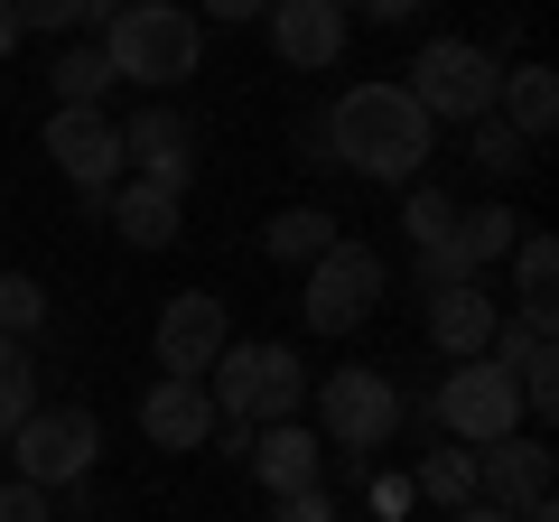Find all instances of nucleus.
<instances>
[{
	"mask_svg": "<svg viewBox=\"0 0 559 522\" xmlns=\"http://www.w3.org/2000/svg\"><path fill=\"white\" fill-rule=\"evenodd\" d=\"M495 121L503 131H522V141H550V121H559V84H550V66H513L503 75V94H495Z\"/></svg>",
	"mask_w": 559,
	"mask_h": 522,
	"instance_id": "obj_19",
	"label": "nucleus"
},
{
	"mask_svg": "<svg viewBox=\"0 0 559 522\" xmlns=\"http://www.w3.org/2000/svg\"><path fill=\"white\" fill-rule=\"evenodd\" d=\"M326 242H336V215H326V205H280V215L261 224V252L289 261V271H308Z\"/></svg>",
	"mask_w": 559,
	"mask_h": 522,
	"instance_id": "obj_20",
	"label": "nucleus"
},
{
	"mask_svg": "<svg viewBox=\"0 0 559 522\" xmlns=\"http://www.w3.org/2000/svg\"><path fill=\"white\" fill-rule=\"evenodd\" d=\"M299 159H308V168L336 159V150H326V112H308V121H299Z\"/></svg>",
	"mask_w": 559,
	"mask_h": 522,
	"instance_id": "obj_32",
	"label": "nucleus"
},
{
	"mask_svg": "<svg viewBox=\"0 0 559 522\" xmlns=\"http://www.w3.org/2000/svg\"><path fill=\"white\" fill-rule=\"evenodd\" d=\"M121 178H150V187H168V197H187V187H197V131H187V112L150 103V112L121 121Z\"/></svg>",
	"mask_w": 559,
	"mask_h": 522,
	"instance_id": "obj_11",
	"label": "nucleus"
},
{
	"mask_svg": "<svg viewBox=\"0 0 559 522\" xmlns=\"http://www.w3.org/2000/svg\"><path fill=\"white\" fill-rule=\"evenodd\" d=\"M20 10V38H66V28L103 20V0H10Z\"/></svg>",
	"mask_w": 559,
	"mask_h": 522,
	"instance_id": "obj_26",
	"label": "nucleus"
},
{
	"mask_svg": "<svg viewBox=\"0 0 559 522\" xmlns=\"http://www.w3.org/2000/svg\"><path fill=\"white\" fill-rule=\"evenodd\" d=\"M252 466L271 495H299V485H318V466H326V439L318 429H299V420H271V429H252Z\"/></svg>",
	"mask_w": 559,
	"mask_h": 522,
	"instance_id": "obj_18",
	"label": "nucleus"
},
{
	"mask_svg": "<svg viewBox=\"0 0 559 522\" xmlns=\"http://www.w3.org/2000/svg\"><path fill=\"white\" fill-rule=\"evenodd\" d=\"M355 10H364L373 28H401V20H419V0H355Z\"/></svg>",
	"mask_w": 559,
	"mask_h": 522,
	"instance_id": "obj_33",
	"label": "nucleus"
},
{
	"mask_svg": "<svg viewBox=\"0 0 559 522\" xmlns=\"http://www.w3.org/2000/svg\"><path fill=\"white\" fill-rule=\"evenodd\" d=\"M429 131L439 121L419 112L401 84H355V94L326 103V150H336L355 178H382V187H411L429 168Z\"/></svg>",
	"mask_w": 559,
	"mask_h": 522,
	"instance_id": "obj_1",
	"label": "nucleus"
},
{
	"mask_svg": "<svg viewBox=\"0 0 559 522\" xmlns=\"http://www.w3.org/2000/svg\"><path fill=\"white\" fill-rule=\"evenodd\" d=\"M495 318H503V299H495L485 281H448V289H429V345H439L448 364L485 355V345H495Z\"/></svg>",
	"mask_w": 559,
	"mask_h": 522,
	"instance_id": "obj_15",
	"label": "nucleus"
},
{
	"mask_svg": "<svg viewBox=\"0 0 559 522\" xmlns=\"http://www.w3.org/2000/svg\"><path fill=\"white\" fill-rule=\"evenodd\" d=\"M10 458H20V485H47V495H57V485H84L94 458H103V420L84 402H57V411L38 402L10 429Z\"/></svg>",
	"mask_w": 559,
	"mask_h": 522,
	"instance_id": "obj_7",
	"label": "nucleus"
},
{
	"mask_svg": "<svg viewBox=\"0 0 559 522\" xmlns=\"http://www.w3.org/2000/svg\"><path fill=\"white\" fill-rule=\"evenodd\" d=\"M159 373H187V382H205V364L234 345V318H224V299L215 289H178V299L159 308Z\"/></svg>",
	"mask_w": 559,
	"mask_h": 522,
	"instance_id": "obj_12",
	"label": "nucleus"
},
{
	"mask_svg": "<svg viewBox=\"0 0 559 522\" xmlns=\"http://www.w3.org/2000/svg\"><path fill=\"white\" fill-rule=\"evenodd\" d=\"M411 495H429L439 513L476 503V448H419L411 458Z\"/></svg>",
	"mask_w": 559,
	"mask_h": 522,
	"instance_id": "obj_21",
	"label": "nucleus"
},
{
	"mask_svg": "<svg viewBox=\"0 0 559 522\" xmlns=\"http://www.w3.org/2000/svg\"><path fill=\"white\" fill-rule=\"evenodd\" d=\"M550 318L559 308H513V318H495V345L485 355L513 373V392H522V420H550L559 411V355H550Z\"/></svg>",
	"mask_w": 559,
	"mask_h": 522,
	"instance_id": "obj_10",
	"label": "nucleus"
},
{
	"mask_svg": "<svg viewBox=\"0 0 559 522\" xmlns=\"http://www.w3.org/2000/svg\"><path fill=\"white\" fill-rule=\"evenodd\" d=\"M401 94H411L429 121H485L495 94H503V57L476 47V38H429L411 57V75H401Z\"/></svg>",
	"mask_w": 559,
	"mask_h": 522,
	"instance_id": "obj_4",
	"label": "nucleus"
},
{
	"mask_svg": "<svg viewBox=\"0 0 559 522\" xmlns=\"http://www.w3.org/2000/svg\"><path fill=\"white\" fill-rule=\"evenodd\" d=\"M401 224H411V242L429 252V242L457 224V197H448V187H411V197H401Z\"/></svg>",
	"mask_w": 559,
	"mask_h": 522,
	"instance_id": "obj_28",
	"label": "nucleus"
},
{
	"mask_svg": "<svg viewBox=\"0 0 559 522\" xmlns=\"http://www.w3.org/2000/svg\"><path fill=\"white\" fill-rule=\"evenodd\" d=\"M419 420H439L457 448H495V439H513V429H522V392H513V373H503L495 355H466L457 373L419 402Z\"/></svg>",
	"mask_w": 559,
	"mask_h": 522,
	"instance_id": "obj_6",
	"label": "nucleus"
},
{
	"mask_svg": "<svg viewBox=\"0 0 559 522\" xmlns=\"http://www.w3.org/2000/svg\"><path fill=\"white\" fill-rule=\"evenodd\" d=\"M271 0H205V20H224V28H242V20H261Z\"/></svg>",
	"mask_w": 559,
	"mask_h": 522,
	"instance_id": "obj_34",
	"label": "nucleus"
},
{
	"mask_svg": "<svg viewBox=\"0 0 559 522\" xmlns=\"http://www.w3.org/2000/svg\"><path fill=\"white\" fill-rule=\"evenodd\" d=\"M103 66H112V84H187L205 57V28L187 0H121V10H103Z\"/></svg>",
	"mask_w": 559,
	"mask_h": 522,
	"instance_id": "obj_2",
	"label": "nucleus"
},
{
	"mask_svg": "<svg viewBox=\"0 0 559 522\" xmlns=\"http://www.w3.org/2000/svg\"><path fill=\"white\" fill-rule=\"evenodd\" d=\"M466 159H476L485 178H522V168H532V141H522V131H503V121L485 112V121H466Z\"/></svg>",
	"mask_w": 559,
	"mask_h": 522,
	"instance_id": "obj_24",
	"label": "nucleus"
},
{
	"mask_svg": "<svg viewBox=\"0 0 559 522\" xmlns=\"http://www.w3.org/2000/svg\"><path fill=\"white\" fill-rule=\"evenodd\" d=\"M448 522H513V513H495V503H457Z\"/></svg>",
	"mask_w": 559,
	"mask_h": 522,
	"instance_id": "obj_35",
	"label": "nucleus"
},
{
	"mask_svg": "<svg viewBox=\"0 0 559 522\" xmlns=\"http://www.w3.org/2000/svg\"><path fill=\"white\" fill-rule=\"evenodd\" d=\"M47 159H57L84 197H103V187H121V121L103 112V103H57V112H47Z\"/></svg>",
	"mask_w": 559,
	"mask_h": 522,
	"instance_id": "obj_9",
	"label": "nucleus"
},
{
	"mask_svg": "<svg viewBox=\"0 0 559 522\" xmlns=\"http://www.w3.org/2000/svg\"><path fill=\"white\" fill-rule=\"evenodd\" d=\"M140 429H150V448H205V439H215V402H205V382L159 373L150 392H140Z\"/></svg>",
	"mask_w": 559,
	"mask_h": 522,
	"instance_id": "obj_16",
	"label": "nucleus"
},
{
	"mask_svg": "<svg viewBox=\"0 0 559 522\" xmlns=\"http://www.w3.org/2000/svg\"><path fill=\"white\" fill-rule=\"evenodd\" d=\"M94 215L112 224V234L131 242V252H168V242H178V197H168V187H150V178L103 187V197H94Z\"/></svg>",
	"mask_w": 559,
	"mask_h": 522,
	"instance_id": "obj_17",
	"label": "nucleus"
},
{
	"mask_svg": "<svg viewBox=\"0 0 559 522\" xmlns=\"http://www.w3.org/2000/svg\"><path fill=\"white\" fill-rule=\"evenodd\" d=\"M0 522H57V495H47V485H0Z\"/></svg>",
	"mask_w": 559,
	"mask_h": 522,
	"instance_id": "obj_29",
	"label": "nucleus"
},
{
	"mask_svg": "<svg viewBox=\"0 0 559 522\" xmlns=\"http://www.w3.org/2000/svg\"><path fill=\"white\" fill-rule=\"evenodd\" d=\"M10 47H20V10H10V0H0V57H10Z\"/></svg>",
	"mask_w": 559,
	"mask_h": 522,
	"instance_id": "obj_36",
	"label": "nucleus"
},
{
	"mask_svg": "<svg viewBox=\"0 0 559 522\" xmlns=\"http://www.w3.org/2000/svg\"><path fill=\"white\" fill-rule=\"evenodd\" d=\"M261 38H271L280 66L326 75V66L345 57V0H271V10H261Z\"/></svg>",
	"mask_w": 559,
	"mask_h": 522,
	"instance_id": "obj_13",
	"label": "nucleus"
},
{
	"mask_svg": "<svg viewBox=\"0 0 559 522\" xmlns=\"http://www.w3.org/2000/svg\"><path fill=\"white\" fill-rule=\"evenodd\" d=\"M38 411V355H28V336H0V439Z\"/></svg>",
	"mask_w": 559,
	"mask_h": 522,
	"instance_id": "obj_22",
	"label": "nucleus"
},
{
	"mask_svg": "<svg viewBox=\"0 0 559 522\" xmlns=\"http://www.w3.org/2000/svg\"><path fill=\"white\" fill-rule=\"evenodd\" d=\"M476 503H495V513H532V503H550V448L540 439H495L476 448Z\"/></svg>",
	"mask_w": 559,
	"mask_h": 522,
	"instance_id": "obj_14",
	"label": "nucleus"
},
{
	"mask_svg": "<svg viewBox=\"0 0 559 522\" xmlns=\"http://www.w3.org/2000/svg\"><path fill=\"white\" fill-rule=\"evenodd\" d=\"M550 289H559V242L522 234L513 242V308H550Z\"/></svg>",
	"mask_w": 559,
	"mask_h": 522,
	"instance_id": "obj_23",
	"label": "nucleus"
},
{
	"mask_svg": "<svg viewBox=\"0 0 559 522\" xmlns=\"http://www.w3.org/2000/svg\"><path fill=\"white\" fill-rule=\"evenodd\" d=\"M318 392V439L326 448H345V458H373L382 439H392L401 420H411V402H401V382L382 373V364H336L326 382H308Z\"/></svg>",
	"mask_w": 559,
	"mask_h": 522,
	"instance_id": "obj_3",
	"label": "nucleus"
},
{
	"mask_svg": "<svg viewBox=\"0 0 559 522\" xmlns=\"http://www.w3.org/2000/svg\"><path fill=\"white\" fill-rule=\"evenodd\" d=\"M271 522H336V495H326V485H299V495H271Z\"/></svg>",
	"mask_w": 559,
	"mask_h": 522,
	"instance_id": "obj_30",
	"label": "nucleus"
},
{
	"mask_svg": "<svg viewBox=\"0 0 559 522\" xmlns=\"http://www.w3.org/2000/svg\"><path fill=\"white\" fill-rule=\"evenodd\" d=\"M411 503H419V495H411V476H382V485H373V522H401Z\"/></svg>",
	"mask_w": 559,
	"mask_h": 522,
	"instance_id": "obj_31",
	"label": "nucleus"
},
{
	"mask_svg": "<svg viewBox=\"0 0 559 522\" xmlns=\"http://www.w3.org/2000/svg\"><path fill=\"white\" fill-rule=\"evenodd\" d=\"M382 289H392L382 252H373V242H355V234H336L318 261H308V289H299L308 336H355V327L382 308Z\"/></svg>",
	"mask_w": 559,
	"mask_h": 522,
	"instance_id": "obj_5",
	"label": "nucleus"
},
{
	"mask_svg": "<svg viewBox=\"0 0 559 522\" xmlns=\"http://www.w3.org/2000/svg\"><path fill=\"white\" fill-rule=\"evenodd\" d=\"M522 242V215L513 205H457V224H448L439 242H429V252H419V289H448V281H476L485 261H503Z\"/></svg>",
	"mask_w": 559,
	"mask_h": 522,
	"instance_id": "obj_8",
	"label": "nucleus"
},
{
	"mask_svg": "<svg viewBox=\"0 0 559 522\" xmlns=\"http://www.w3.org/2000/svg\"><path fill=\"white\" fill-rule=\"evenodd\" d=\"M103 10H121V0H103Z\"/></svg>",
	"mask_w": 559,
	"mask_h": 522,
	"instance_id": "obj_37",
	"label": "nucleus"
},
{
	"mask_svg": "<svg viewBox=\"0 0 559 522\" xmlns=\"http://www.w3.org/2000/svg\"><path fill=\"white\" fill-rule=\"evenodd\" d=\"M47 327V289L28 271H0V336H38Z\"/></svg>",
	"mask_w": 559,
	"mask_h": 522,
	"instance_id": "obj_27",
	"label": "nucleus"
},
{
	"mask_svg": "<svg viewBox=\"0 0 559 522\" xmlns=\"http://www.w3.org/2000/svg\"><path fill=\"white\" fill-rule=\"evenodd\" d=\"M103 94H112L103 47H57V103H103Z\"/></svg>",
	"mask_w": 559,
	"mask_h": 522,
	"instance_id": "obj_25",
	"label": "nucleus"
}]
</instances>
